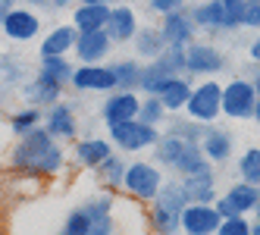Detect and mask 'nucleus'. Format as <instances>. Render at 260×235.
<instances>
[{
	"instance_id": "nucleus-1",
	"label": "nucleus",
	"mask_w": 260,
	"mask_h": 235,
	"mask_svg": "<svg viewBox=\"0 0 260 235\" xmlns=\"http://www.w3.org/2000/svg\"><path fill=\"white\" fill-rule=\"evenodd\" d=\"M10 163L13 170H19L25 176H57L66 163V157H63V148L57 144V138L44 125H38V129L19 135V144L10 154Z\"/></svg>"
},
{
	"instance_id": "nucleus-2",
	"label": "nucleus",
	"mask_w": 260,
	"mask_h": 235,
	"mask_svg": "<svg viewBox=\"0 0 260 235\" xmlns=\"http://www.w3.org/2000/svg\"><path fill=\"white\" fill-rule=\"evenodd\" d=\"M154 157H157V163L176 170L179 176H191V173L210 170L207 157L201 154L198 144L194 141H182L176 135H160L157 144H154Z\"/></svg>"
},
{
	"instance_id": "nucleus-3",
	"label": "nucleus",
	"mask_w": 260,
	"mask_h": 235,
	"mask_svg": "<svg viewBox=\"0 0 260 235\" xmlns=\"http://www.w3.org/2000/svg\"><path fill=\"white\" fill-rule=\"evenodd\" d=\"M188 197L182 191V182H163L157 197L151 201V229L157 235H176L182 232V210Z\"/></svg>"
},
{
	"instance_id": "nucleus-4",
	"label": "nucleus",
	"mask_w": 260,
	"mask_h": 235,
	"mask_svg": "<svg viewBox=\"0 0 260 235\" xmlns=\"http://www.w3.org/2000/svg\"><path fill=\"white\" fill-rule=\"evenodd\" d=\"M241 10L245 0H201L191 7V19L204 31H232L241 28Z\"/></svg>"
},
{
	"instance_id": "nucleus-5",
	"label": "nucleus",
	"mask_w": 260,
	"mask_h": 235,
	"mask_svg": "<svg viewBox=\"0 0 260 235\" xmlns=\"http://www.w3.org/2000/svg\"><path fill=\"white\" fill-rule=\"evenodd\" d=\"M176 76H185V47H166L160 57L147 60V66H141V91L157 94V88L163 82H170Z\"/></svg>"
},
{
	"instance_id": "nucleus-6",
	"label": "nucleus",
	"mask_w": 260,
	"mask_h": 235,
	"mask_svg": "<svg viewBox=\"0 0 260 235\" xmlns=\"http://www.w3.org/2000/svg\"><path fill=\"white\" fill-rule=\"evenodd\" d=\"M107 132H110V144L119 148L122 154L147 151V148H154L157 138H160L157 125H147L141 119H125V122H116V125H107Z\"/></svg>"
},
{
	"instance_id": "nucleus-7",
	"label": "nucleus",
	"mask_w": 260,
	"mask_h": 235,
	"mask_svg": "<svg viewBox=\"0 0 260 235\" xmlns=\"http://www.w3.org/2000/svg\"><path fill=\"white\" fill-rule=\"evenodd\" d=\"M219 100H222V85L216 79H204L201 85L191 88V97L185 104V113H188V119H194L201 125H213L222 116Z\"/></svg>"
},
{
	"instance_id": "nucleus-8",
	"label": "nucleus",
	"mask_w": 260,
	"mask_h": 235,
	"mask_svg": "<svg viewBox=\"0 0 260 235\" xmlns=\"http://www.w3.org/2000/svg\"><path fill=\"white\" fill-rule=\"evenodd\" d=\"M163 170L157 163H147V160H135V163L125 166V179H122V188L135 197V201H147L151 204L157 191L163 188Z\"/></svg>"
},
{
	"instance_id": "nucleus-9",
	"label": "nucleus",
	"mask_w": 260,
	"mask_h": 235,
	"mask_svg": "<svg viewBox=\"0 0 260 235\" xmlns=\"http://www.w3.org/2000/svg\"><path fill=\"white\" fill-rule=\"evenodd\" d=\"M222 116L226 119H254V107H257V91L251 79H232L222 85Z\"/></svg>"
},
{
	"instance_id": "nucleus-10",
	"label": "nucleus",
	"mask_w": 260,
	"mask_h": 235,
	"mask_svg": "<svg viewBox=\"0 0 260 235\" xmlns=\"http://www.w3.org/2000/svg\"><path fill=\"white\" fill-rule=\"evenodd\" d=\"M222 69H226V53H222L216 44L191 41L188 47H185V76H207V79H213Z\"/></svg>"
},
{
	"instance_id": "nucleus-11",
	"label": "nucleus",
	"mask_w": 260,
	"mask_h": 235,
	"mask_svg": "<svg viewBox=\"0 0 260 235\" xmlns=\"http://www.w3.org/2000/svg\"><path fill=\"white\" fill-rule=\"evenodd\" d=\"M0 28H4V35L10 41H31V38H38V31H41V16L28 10V7H13L7 16H4V22H0Z\"/></svg>"
},
{
	"instance_id": "nucleus-12",
	"label": "nucleus",
	"mask_w": 260,
	"mask_h": 235,
	"mask_svg": "<svg viewBox=\"0 0 260 235\" xmlns=\"http://www.w3.org/2000/svg\"><path fill=\"white\" fill-rule=\"evenodd\" d=\"M76 91H116V76L113 69L104 66V63H82L72 72V82H69Z\"/></svg>"
},
{
	"instance_id": "nucleus-13",
	"label": "nucleus",
	"mask_w": 260,
	"mask_h": 235,
	"mask_svg": "<svg viewBox=\"0 0 260 235\" xmlns=\"http://www.w3.org/2000/svg\"><path fill=\"white\" fill-rule=\"evenodd\" d=\"M157 28H160V35H163L166 47H188V44L194 41V31H198L191 13H185V10L160 16V25H157Z\"/></svg>"
},
{
	"instance_id": "nucleus-14",
	"label": "nucleus",
	"mask_w": 260,
	"mask_h": 235,
	"mask_svg": "<svg viewBox=\"0 0 260 235\" xmlns=\"http://www.w3.org/2000/svg\"><path fill=\"white\" fill-rule=\"evenodd\" d=\"M222 223L213 204H185L182 210V232L185 235H213Z\"/></svg>"
},
{
	"instance_id": "nucleus-15",
	"label": "nucleus",
	"mask_w": 260,
	"mask_h": 235,
	"mask_svg": "<svg viewBox=\"0 0 260 235\" xmlns=\"http://www.w3.org/2000/svg\"><path fill=\"white\" fill-rule=\"evenodd\" d=\"M138 28H141V25H138V13L128 7V4L110 7V19H107L104 31H107V38L113 41V47H116V44H128V41L135 38Z\"/></svg>"
},
{
	"instance_id": "nucleus-16",
	"label": "nucleus",
	"mask_w": 260,
	"mask_h": 235,
	"mask_svg": "<svg viewBox=\"0 0 260 235\" xmlns=\"http://www.w3.org/2000/svg\"><path fill=\"white\" fill-rule=\"evenodd\" d=\"M138 107H141V97L135 91H113L101 104V119L107 125H116V122H125V119H138Z\"/></svg>"
},
{
	"instance_id": "nucleus-17",
	"label": "nucleus",
	"mask_w": 260,
	"mask_h": 235,
	"mask_svg": "<svg viewBox=\"0 0 260 235\" xmlns=\"http://www.w3.org/2000/svg\"><path fill=\"white\" fill-rule=\"evenodd\" d=\"M198 148H201V154L207 157V163L213 166V163H226V160L232 157V132H226V129H219V125H204V135H201V141H198Z\"/></svg>"
},
{
	"instance_id": "nucleus-18",
	"label": "nucleus",
	"mask_w": 260,
	"mask_h": 235,
	"mask_svg": "<svg viewBox=\"0 0 260 235\" xmlns=\"http://www.w3.org/2000/svg\"><path fill=\"white\" fill-rule=\"evenodd\" d=\"M76 57H79V66L82 63H104L110 57V50H113V41L107 38V31H79L76 38Z\"/></svg>"
},
{
	"instance_id": "nucleus-19",
	"label": "nucleus",
	"mask_w": 260,
	"mask_h": 235,
	"mask_svg": "<svg viewBox=\"0 0 260 235\" xmlns=\"http://www.w3.org/2000/svg\"><path fill=\"white\" fill-rule=\"evenodd\" d=\"M44 129L53 135V138H63V141H76V135H79V122H76V113H72V107L69 104H53L50 110H47V116H44Z\"/></svg>"
},
{
	"instance_id": "nucleus-20",
	"label": "nucleus",
	"mask_w": 260,
	"mask_h": 235,
	"mask_svg": "<svg viewBox=\"0 0 260 235\" xmlns=\"http://www.w3.org/2000/svg\"><path fill=\"white\" fill-rule=\"evenodd\" d=\"M213 170H204V173H191V176H182V191L188 197V204H213L216 201V188H213Z\"/></svg>"
},
{
	"instance_id": "nucleus-21",
	"label": "nucleus",
	"mask_w": 260,
	"mask_h": 235,
	"mask_svg": "<svg viewBox=\"0 0 260 235\" xmlns=\"http://www.w3.org/2000/svg\"><path fill=\"white\" fill-rule=\"evenodd\" d=\"M110 207H113V194H101V197H94V201L85 204V210H88V216H91L85 235H113V232H116Z\"/></svg>"
},
{
	"instance_id": "nucleus-22",
	"label": "nucleus",
	"mask_w": 260,
	"mask_h": 235,
	"mask_svg": "<svg viewBox=\"0 0 260 235\" xmlns=\"http://www.w3.org/2000/svg\"><path fill=\"white\" fill-rule=\"evenodd\" d=\"M191 82L185 79V76H176V79H170V82H163L160 88H157V97H160V104L166 107V113H179V110H185V104H188V97H191Z\"/></svg>"
},
{
	"instance_id": "nucleus-23",
	"label": "nucleus",
	"mask_w": 260,
	"mask_h": 235,
	"mask_svg": "<svg viewBox=\"0 0 260 235\" xmlns=\"http://www.w3.org/2000/svg\"><path fill=\"white\" fill-rule=\"evenodd\" d=\"M110 154H113L110 138H76V160L88 170H98Z\"/></svg>"
},
{
	"instance_id": "nucleus-24",
	"label": "nucleus",
	"mask_w": 260,
	"mask_h": 235,
	"mask_svg": "<svg viewBox=\"0 0 260 235\" xmlns=\"http://www.w3.org/2000/svg\"><path fill=\"white\" fill-rule=\"evenodd\" d=\"M110 19V4H79L72 10V28L76 31H101Z\"/></svg>"
},
{
	"instance_id": "nucleus-25",
	"label": "nucleus",
	"mask_w": 260,
	"mask_h": 235,
	"mask_svg": "<svg viewBox=\"0 0 260 235\" xmlns=\"http://www.w3.org/2000/svg\"><path fill=\"white\" fill-rule=\"evenodd\" d=\"M76 38H79V31L72 28V25L50 28L44 35V41H41V60H47V57H66V53L76 47Z\"/></svg>"
},
{
	"instance_id": "nucleus-26",
	"label": "nucleus",
	"mask_w": 260,
	"mask_h": 235,
	"mask_svg": "<svg viewBox=\"0 0 260 235\" xmlns=\"http://www.w3.org/2000/svg\"><path fill=\"white\" fill-rule=\"evenodd\" d=\"M63 88H66V85H60V82H53V79H47V76H41V72H38V76H35V82L25 85V97H28L31 107H38V104L53 107V104L60 100Z\"/></svg>"
},
{
	"instance_id": "nucleus-27",
	"label": "nucleus",
	"mask_w": 260,
	"mask_h": 235,
	"mask_svg": "<svg viewBox=\"0 0 260 235\" xmlns=\"http://www.w3.org/2000/svg\"><path fill=\"white\" fill-rule=\"evenodd\" d=\"M226 201L235 207V213H241V216H248V213H254V207H257V201H260V185H251V182H235L226 194Z\"/></svg>"
},
{
	"instance_id": "nucleus-28",
	"label": "nucleus",
	"mask_w": 260,
	"mask_h": 235,
	"mask_svg": "<svg viewBox=\"0 0 260 235\" xmlns=\"http://www.w3.org/2000/svg\"><path fill=\"white\" fill-rule=\"evenodd\" d=\"M132 41H135V53L144 57V60H154V57H160V53L166 50V41H163L160 28H138Z\"/></svg>"
},
{
	"instance_id": "nucleus-29",
	"label": "nucleus",
	"mask_w": 260,
	"mask_h": 235,
	"mask_svg": "<svg viewBox=\"0 0 260 235\" xmlns=\"http://www.w3.org/2000/svg\"><path fill=\"white\" fill-rule=\"evenodd\" d=\"M116 76V91H138L141 85V63L138 60H119V63H110Z\"/></svg>"
},
{
	"instance_id": "nucleus-30",
	"label": "nucleus",
	"mask_w": 260,
	"mask_h": 235,
	"mask_svg": "<svg viewBox=\"0 0 260 235\" xmlns=\"http://www.w3.org/2000/svg\"><path fill=\"white\" fill-rule=\"evenodd\" d=\"M38 72H41V76H47V79H53V82H60V85H69L76 66H72L66 57H47V60H41V69Z\"/></svg>"
},
{
	"instance_id": "nucleus-31",
	"label": "nucleus",
	"mask_w": 260,
	"mask_h": 235,
	"mask_svg": "<svg viewBox=\"0 0 260 235\" xmlns=\"http://www.w3.org/2000/svg\"><path fill=\"white\" fill-rule=\"evenodd\" d=\"M98 170H101V182H104L107 188H122V179H125V160H122L119 154H110Z\"/></svg>"
},
{
	"instance_id": "nucleus-32",
	"label": "nucleus",
	"mask_w": 260,
	"mask_h": 235,
	"mask_svg": "<svg viewBox=\"0 0 260 235\" xmlns=\"http://www.w3.org/2000/svg\"><path fill=\"white\" fill-rule=\"evenodd\" d=\"M238 179L251 182V185H260V148H248L238 157Z\"/></svg>"
},
{
	"instance_id": "nucleus-33",
	"label": "nucleus",
	"mask_w": 260,
	"mask_h": 235,
	"mask_svg": "<svg viewBox=\"0 0 260 235\" xmlns=\"http://www.w3.org/2000/svg\"><path fill=\"white\" fill-rule=\"evenodd\" d=\"M138 119H141V122H147V125H160V122L166 119V107L160 104V97H157V94H147V97H141Z\"/></svg>"
},
{
	"instance_id": "nucleus-34",
	"label": "nucleus",
	"mask_w": 260,
	"mask_h": 235,
	"mask_svg": "<svg viewBox=\"0 0 260 235\" xmlns=\"http://www.w3.org/2000/svg\"><path fill=\"white\" fill-rule=\"evenodd\" d=\"M41 122H44V116H41L38 107H25V110H19V113L13 116L10 129H13L16 135H25V132H31V129H38Z\"/></svg>"
},
{
	"instance_id": "nucleus-35",
	"label": "nucleus",
	"mask_w": 260,
	"mask_h": 235,
	"mask_svg": "<svg viewBox=\"0 0 260 235\" xmlns=\"http://www.w3.org/2000/svg\"><path fill=\"white\" fill-rule=\"evenodd\" d=\"M166 135H176V138H182V141H201V135H204V125L201 122H194V119H176L170 129H166Z\"/></svg>"
},
{
	"instance_id": "nucleus-36",
	"label": "nucleus",
	"mask_w": 260,
	"mask_h": 235,
	"mask_svg": "<svg viewBox=\"0 0 260 235\" xmlns=\"http://www.w3.org/2000/svg\"><path fill=\"white\" fill-rule=\"evenodd\" d=\"M213 235H251V223L245 216H232V220H222Z\"/></svg>"
},
{
	"instance_id": "nucleus-37",
	"label": "nucleus",
	"mask_w": 260,
	"mask_h": 235,
	"mask_svg": "<svg viewBox=\"0 0 260 235\" xmlns=\"http://www.w3.org/2000/svg\"><path fill=\"white\" fill-rule=\"evenodd\" d=\"M241 28H260V0H245V10H241Z\"/></svg>"
},
{
	"instance_id": "nucleus-38",
	"label": "nucleus",
	"mask_w": 260,
	"mask_h": 235,
	"mask_svg": "<svg viewBox=\"0 0 260 235\" xmlns=\"http://www.w3.org/2000/svg\"><path fill=\"white\" fill-rule=\"evenodd\" d=\"M185 4H188V0H147V10L157 13V16H166V13L185 10Z\"/></svg>"
},
{
	"instance_id": "nucleus-39",
	"label": "nucleus",
	"mask_w": 260,
	"mask_h": 235,
	"mask_svg": "<svg viewBox=\"0 0 260 235\" xmlns=\"http://www.w3.org/2000/svg\"><path fill=\"white\" fill-rule=\"evenodd\" d=\"M13 10V0H0V22H4V16Z\"/></svg>"
},
{
	"instance_id": "nucleus-40",
	"label": "nucleus",
	"mask_w": 260,
	"mask_h": 235,
	"mask_svg": "<svg viewBox=\"0 0 260 235\" xmlns=\"http://www.w3.org/2000/svg\"><path fill=\"white\" fill-rule=\"evenodd\" d=\"M251 60H254V63H260V38L251 44Z\"/></svg>"
},
{
	"instance_id": "nucleus-41",
	"label": "nucleus",
	"mask_w": 260,
	"mask_h": 235,
	"mask_svg": "<svg viewBox=\"0 0 260 235\" xmlns=\"http://www.w3.org/2000/svg\"><path fill=\"white\" fill-rule=\"evenodd\" d=\"M251 85H254V91H257V97H260V63H257V72H254V79H251Z\"/></svg>"
},
{
	"instance_id": "nucleus-42",
	"label": "nucleus",
	"mask_w": 260,
	"mask_h": 235,
	"mask_svg": "<svg viewBox=\"0 0 260 235\" xmlns=\"http://www.w3.org/2000/svg\"><path fill=\"white\" fill-rule=\"evenodd\" d=\"M251 235H260V220H254V223H251Z\"/></svg>"
},
{
	"instance_id": "nucleus-43",
	"label": "nucleus",
	"mask_w": 260,
	"mask_h": 235,
	"mask_svg": "<svg viewBox=\"0 0 260 235\" xmlns=\"http://www.w3.org/2000/svg\"><path fill=\"white\" fill-rule=\"evenodd\" d=\"M254 122H260V97H257V107H254Z\"/></svg>"
},
{
	"instance_id": "nucleus-44",
	"label": "nucleus",
	"mask_w": 260,
	"mask_h": 235,
	"mask_svg": "<svg viewBox=\"0 0 260 235\" xmlns=\"http://www.w3.org/2000/svg\"><path fill=\"white\" fill-rule=\"evenodd\" d=\"M79 4H110V0H79Z\"/></svg>"
},
{
	"instance_id": "nucleus-45",
	"label": "nucleus",
	"mask_w": 260,
	"mask_h": 235,
	"mask_svg": "<svg viewBox=\"0 0 260 235\" xmlns=\"http://www.w3.org/2000/svg\"><path fill=\"white\" fill-rule=\"evenodd\" d=\"M25 4H44V7H47V4H50V0H25Z\"/></svg>"
},
{
	"instance_id": "nucleus-46",
	"label": "nucleus",
	"mask_w": 260,
	"mask_h": 235,
	"mask_svg": "<svg viewBox=\"0 0 260 235\" xmlns=\"http://www.w3.org/2000/svg\"><path fill=\"white\" fill-rule=\"evenodd\" d=\"M254 213H257V220H260V201H257V207H254Z\"/></svg>"
},
{
	"instance_id": "nucleus-47",
	"label": "nucleus",
	"mask_w": 260,
	"mask_h": 235,
	"mask_svg": "<svg viewBox=\"0 0 260 235\" xmlns=\"http://www.w3.org/2000/svg\"><path fill=\"white\" fill-rule=\"evenodd\" d=\"M60 235H76V232H69V229H63V232H60Z\"/></svg>"
}]
</instances>
